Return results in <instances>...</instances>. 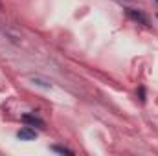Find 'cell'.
I'll return each instance as SVG.
<instances>
[{
  "label": "cell",
  "instance_id": "2",
  "mask_svg": "<svg viewBox=\"0 0 158 156\" xmlns=\"http://www.w3.org/2000/svg\"><path fill=\"white\" fill-rule=\"evenodd\" d=\"M22 123L33 129H44V119H40L35 114H22Z\"/></svg>",
  "mask_w": 158,
  "mask_h": 156
},
{
  "label": "cell",
  "instance_id": "7",
  "mask_svg": "<svg viewBox=\"0 0 158 156\" xmlns=\"http://www.w3.org/2000/svg\"><path fill=\"white\" fill-rule=\"evenodd\" d=\"M155 2H156V4H158V0H155Z\"/></svg>",
  "mask_w": 158,
  "mask_h": 156
},
{
  "label": "cell",
  "instance_id": "3",
  "mask_svg": "<svg viewBox=\"0 0 158 156\" xmlns=\"http://www.w3.org/2000/svg\"><path fill=\"white\" fill-rule=\"evenodd\" d=\"M17 138L19 140H22V142H31V140H35L37 138V130L33 129V127H22L20 130H17Z\"/></svg>",
  "mask_w": 158,
  "mask_h": 156
},
{
  "label": "cell",
  "instance_id": "6",
  "mask_svg": "<svg viewBox=\"0 0 158 156\" xmlns=\"http://www.w3.org/2000/svg\"><path fill=\"white\" fill-rule=\"evenodd\" d=\"M33 83H37V84H40V86H46V88H50V86H52L50 83H44V81H40V79H33Z\"/></svg>",
  "mask_w": 158,
  "mask_h": 156
},
{
  "label": "cell",
  "instance_id": "1",
  "mask_svg": "<svg viewBox=\"0 0 158 156\" xmlns=\"http://www.w3.org/2000/svg\"><path fill=\"white\" fill-rule=\"evenodd\" d=\"M125 15H127L131 20H134V22H140V24H145V26H149V17H147L145 13L138 11V9L127 7V9H125Z\"/></svg>",
  "mask_w": 158,
  "mask_h": 156
},
{
  "label": "cell",
  "instance_id": "4",
  "mask_svg": "<svg viewBox=\"0 0 158 156\" xmlns=\"http://www.w3.org/2000/svg\"><path fill=\"white\" fill-rule=\"evenodd\" d=\"M50 151L59 153V154H74V151H72V149H66V147H61V145H52V147H50Z\"/></svg>",
  "mask_w": 158,
  "mask_h": 156
},
{
  "label": "cell",
  "instance_id": "5",
  "mask_svg": "<svg viewBox=\"0 0 158 156\" xmlns=\"http://www.w3.org/2000/svg\"><path fill=\"white\" fill-rule=\"evenodd\" d=\"M138 97H140L142 103H145V99H147V96H145V86H138Z\"/></svg>",
  "mask_w": 158,
  "mask_h": 156
}]
</instances>
